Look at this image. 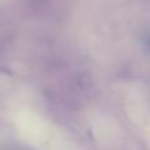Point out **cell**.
Here are the masks:
<instances>
[{
    "instance_id": "obj_1",
    "label": "cell",
    "mask_w": 150,
    "mask_h": 150,
    "mask_svg": "<svg viewBox=\"0 0 150 150\" xmlns=\"http://www.w3.org/2000/svg\"><path fill=\"white\" fill-rule=\"evenodd\" d=\"M145 44H146V46H148V49L150 52V34H148V36L145 37Z\"/></svg>"
}]
</instances>
